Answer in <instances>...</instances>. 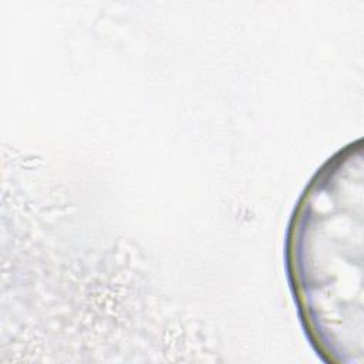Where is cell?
Returning <instances> with one entry per match:
<instances>
[{"mask_svg":"<svg viewBox=\"0 0 364 364\" xmlns=\"http://www.w3.org/2000/svg\"><path fill=\"white\" fill-rule=\"evenodd\" d=\"M363 139L313 175L289 220L284 263L307 340L327 364H364Z\"/></svg>","mask_w":364,"mask_h":364,"instance_id":"6da1fadb","label":"cell"}]
</instances>
